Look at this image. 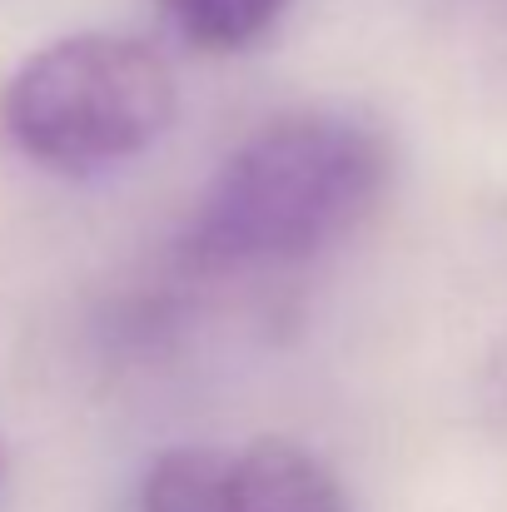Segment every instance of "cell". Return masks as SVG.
<instances>
[{
  "label": "cell",
  "instance_id": "6da1fadb",
  "mask_svg": "<svg viewBox=\"0 0 507 512\" xmlns=\"http://www.w3.org/2000/svg\"><path fill=\"white\" fill-rule=\"evenodd\" d=\"M393 155L378 125L299 110L254 130L199 194L179 259L194 274H259L324 254L383 199Z\"/></svg>",
  "mask_w": 507,
  "mask_h": 512
},
{
  "label": "cell",
  "instance_id": "5b68a950",
  "mask_svg": "<svg viewBox=\"0 0 507 512\" xmlns=\"http://www.w3.org/2000/svg\"><path fill=\"white\" fill-rule=\"evenodd\" d=\"M493 388H498V398H507V343H503V353L493 358Z\"/></svg>",
  "mask_w": 507,
  "mask_h": 512
},
{
  "label": "cell",
  "instance_id": "7a4b0ae2",
  "mask_svg": "<svg viewBox=\"0 0 507 512\" xmlns=\"http://www.w3.org/2000/svg\"><path fill=\"white\" fill-rule=\"evenodd\" d=\"M179 110L169 60L140 35L80 30L40 45L0 90L10 145L55 174H100L145 155Z\"/></svg>",
  "mask_w": 507,
  "mask_h": 512
},
{
  "label": "cell",
  "instance_id": "3957f363",
  "mask_svg": "<svg viewBox=\"0 0 507 512\" xmlns=\"http://www.w3.org/2000/svg\"><path fill=\"white\" fill-rule=\"evenodd\" d=\"M140 512H343V493L314 453L259 438L160 453L145 473Z\"/></svg>",
  "mask_w": 507,
  "mask_h": 512
},
{
  "label": "cell",
  "instance_id": "277c9868",
  "mask_svg": "<svg viewBox=\"0 0 507 512\" xmlns=\"http://www.w3.org/2000/svg\"><path fill=\"white\" fill-rule=\"evenodd\" d=\"M174 30L199 50H244L284 10V0H160Z\"/></svg>",
  "mask_w": 507,
  "mask_h": 512
}]
</instances>
